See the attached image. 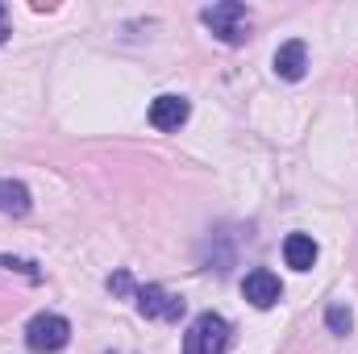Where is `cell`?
I'll return each mask as SVG.
<instances>
[{"label": "cell", "mask_w": 358, "mask_h": 354, "mask_svg": "<svg viewBox=\"0 0 358 354\" xmlns=\"http://www.w3.org/2000/svg\"><path fill=\"white\" fill-rule=\"evenodd\" d=\"M200 21H204L225 46H242V42L250 38V13H246V4H238V0H221V4H213V8H204Z\"/></svg>", "instance_id": "6da1fadb"}, {"label": "cell", "mask_w": 358, "mask_h": 354, "mask_svg": "<svg viewBox=\"0 0 358 354\" xmlns=\"http://www.w3.org/2000/svg\"><path fill=\"white\" fill-rule=\"evenodd\" d=\"M225 346H229V321L221 313H200L183 334V354H225Z\"/></svg>", "instance_id": "7a4b0ae2"}, {"label": "cell", "mask_w": 358, "mask_h": 354, "mask_svg": "<svg viewBox=\"0 0 358 354\" xmlns=\"http://www.w3.org/2000/svg\"><path fill=\"white\" fill-rule=\"evenodd\" d=\"M67 342H71V321L59 313H38L25 325V346L34 354H59Z\"/></svg>", "instance_id": "3957f363"}, {"label": "cell", "mask_w": 358, "mask_h": 354, "mask_svg": "<svg viewBox=\"0 0 358 354\" xmlns=\"http://www.w3.org/2000/svg\"><path fill=\"white\" fill-rule=\"evenodd\" d=\"M134 300H138V313H142V317H150V321H179V317H183V300L171 296L167 288H159V283L138 288V292H134Z\"/></svg>", "instance_id": "277c9868"}, {"label": "cell", "mask_w": 358, "mask_h": 354, "mask_svg": "<svg viewBox=\"0 0 358 354\" xmlns=\"http://www.w3.org/2000/svg\"><path fill=\"white\" fill-rule=\"evenodd\" d=\"M242 296H246L255 309H271V304H279L283 283H279V275H275V271L255 267V271H246V279H242Z\"/></svg>", "instance_id": "5b68a950"}, {"label": "cell", "mask_w": 358, "mask_h": 354, "mask_svg": "<svg viewBox=\"0 0 358 354\" xmlns=\"http://www.w3.org/2000/svg\"><path fill=\"white\" fill-rule=\"evenodd\" d=\"M187 117H192V104H187L183 96H176V92H167V96H155V100H150V125H155V129H163V134L179 129Z\"/></svg>", "instance_id": "8992f818"}, {"label": "cell", "mask_w": 358, "mask_h": 354, "mask_svg": "<svg viewBox=\"0 0 358 354\" xmlns=\"http://www.w3.org/2000/svg\"><path fill=\"white\" fill-rule=\"evenodd\" d=\"M271 67H275V76H279V80H287V84H296V80H304V71H308V46H304L300 38H292V42H283V46L275 50V59H271Z\"/></svg>", "instance_id": "52a82bcc"}, {"label": "cell", "mask_w": 358, "mask_h": 354, "mask_svg": "<svg viewBox=\"0 0 358 354\" xmlns=\"http://www.w3.org/2000/svg\"><path fill=\"white\" fill-rule=\"evenodd\" d=\"M317 255H321V246L313 242V234H287L283 238V263L292 271H313Z\"/></svg>", "instance_id": "ba28073f"}, {"label": "cell", "mask_w": 358, "mask_h": 354, "mask_svg": "<svg viewBox=\"0 0 358 354\" xmlns=\"http://www.w3.org/2000/svg\"><path fill=\"white\" fill-rule=\"evenodd\" d=\"M29 187L21 179H0V213L4 217H25L29 213Z\"/></svg>", "instance_id": "9c48e42d"}, {"label": "cell", "mask_w": 358, "mask_h": 354, "mask_svg": "<svg viewBox=\"0 0 358 354\" xmlns=\"http://www.w3.org/2000/svg\"><path fill=\"white\" fill-rule=\"evenodd\" d=\"M325 325H329V334L346 338V334L355 330V313H350L346 304H329V309H325Z\"/></svg>", "instance_id": "30bf717a"}, {"label": "cell", "mask_w": 358, "mask_h": 354, "mask_svg": "<svg viewBox=\"0 0 358 354\" xmlns=\"http://www.w3.org/2000/svg\"><path fill=\"white\" fill-rule=\"evenodd\" d=\"M108 292H113V296H134L138 288H134L129 271H117V275H108Z\"/></svg>", "instance_id": "8fae6325"}, {"label": "cell", "mask_w": 358, "mask_h": 354, "mask_svg": "<svg viewBox=\"0 0 358 354\" xmlns=\"http://www.w3.org/2000/svg\"><path fill=\"white\" fill-rule=\"evenodd\" d=\"M8 38V13H4V4H0V42Z\"/></svg>", "instance_id": "7c38bea8"}]
</instances>
